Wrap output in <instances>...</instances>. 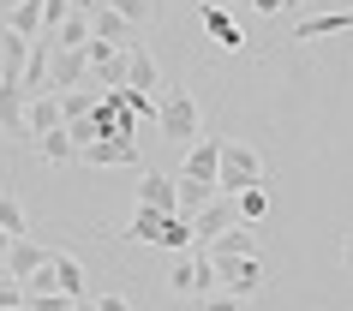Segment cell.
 Segmentation results:
<instances>
[{
    "instance_id": "7402d4cb",
    "label": "cell",
    "mask_w": 353,
    "mask_h": 311,
    "mask_svg": "<svg viewBox=\"0 0 353 311\" xmlns=\"http://www.w3.org/2000/svg\"><path fill=\"white\" fill-rule=\"evenodd\" d=\"M30 144H37V156H42V162H54V168L78 162V144L66 138V126H60V132H42V138H30Z\"/></svg>"
},
{
    "instance_id": "f35d334b",
    "label": "cell",
    "mask_w": 353,
    "mask_h": 311,
    "mask_svg": "<svg viewBox=\"0 0 353 311\" xmlns=\"http://www.w3.org/2000/svg\"><path fill=\"white\" fill-rule=\"evenodd\" d=\"M228 6H240V0H228Z\"/></svg>"
},
{
    "instance_id": "ba28073f",
    "label": "cell",
    "mask_w": 353,
    "mask_h": 311,
    "mask_svg": "<svg viewBox=\"0 0 353 311\" xmlns=\"http://www.w3.org/2000/svg\"><path fill=\"white\" fill-rule=\"evenodd\" d=\"M126 90H138V96H156V90H162V66H156V54H150L144 42L126 48Z\"/></svg>"
},
{
    "instance_id": "4316f807",
    "label": "cell",
    "mask_w": 353,
    "mask_h": 311,
    "mask_svg": "<svg viewBox=\"0 0 353 311\" xmlns=\"http://www.w3.org/2000/svg\"><path fill=\"white\" fill-rule=\"evenodd\" d=\"M0 234H6V239H24V234H30V216H24L19 198H6V192H0Z\"/></svg>"
},
{
    "instance_id": "4fadbf2b",
    "label": "cell",
    "mask_w": 353,
    "mask_h": 311,
    "mask_svg": "<svg viewBox=\"0 0 353 311\" xmlns=\"http://www.w3.org/2000/svg\"><path fill=\"white\" fill-rule=\"evenodd\" d=\"M204 30H210V42H216V48H228V54H234V48H245L240 24H234V12H228L222 0H210V6H204Z\"/></svg>"
},
{
    "instance_id": "ac0fdd59",
    "label": "cell",
    "mask_w": 353,
    "mask_h": 311,
    "mask_svg": "<svg viewBox=\"0 0 353 311\" xmlns=\"http://www.w3.org/2000/svg\"><path fill=\"white\" fill-rule=\"evenodd\" d=\"M24 126H30V138L60 132V96H30V102H24Z\"/></svg>"
},
{
    "instance_id": "836d02e7",
    "label": "cell",
    "mask_w": 353,
    "mask_h": 311,
    "mask_svg": "<svg viewBox=\"0 0 353 311\" xmlns=\"http://www.w3.org/2000/svg\"><path fill=\"white\" fill-rule=\"evenodd\" d=\"M245 6H252V12H263V19H276V12L288 6V0H245Z\"/></svg>"
},
{
    "instance_id": "d6a6232c",
    "label": "cell",
    "mask_w": 353,
    "mask_h": 311,
    "mask_svg": "<svg viewBox=\"0 0 353 311\" xmlns=\"http://www.w3.org/2000/svg\"><path fill=\"white\" fill-rule=\"evenodd\" d=\"M90 305L96 311H132V299H126V293H102V299H90Z\"/></svg>"
},
{
    "instance_id": "8fae6325",
    "label": "cell",
    "mask_w": 353,
    "mask_h": 311,
    "mask_svg": "<svg viewBox=\"0 0 353 311\" xmlns=\"http://www.w3.org/2000/svg\"><path fill=\"white\" fill-rule=\"evenodd\" d=\"M138 210L174 216V174H156V168H144V180H138Z\"/></svg>"
},
{
    "instance_id": "f1b7e54d",
    "label": "cell",
    "mask_w": 353,
    "mask_h": 311,
    "mask_svg": "<svg viewBox=\"0 0 353 311\" xmlns=\"http://www.w3.org/2000/svg\"><path fill=\"white\" fill-rule=\"evenodd\" d=\"M156 228H162V216H156V210H138V216L126 221V234H120V239H150V245H156Z\"/></svg>"
},
{
    "instance_id": "52a82bcc",
    "label": "cell",
    "mask_w": 353,
    "mask_h": 311,
    "mask_svg": "<svg viewBox=\"0 0 353 311\" xmlns=\"http://www.w3.org/2000/svg\"><path fill=\"white\" fill-rule=\"evenodd\" d=\"M48 257H54V245H42V239H30V234L12 239V245H6V281H19V288H24Z\"/></svg>"
},
{
    "instance_id": "f546056e",
    "label": "cell",
    "mask_w": 353,
    "mask_h": 311,
    "mask_svg": "<svg viewBox=\"0 0 353 311\" xmlns=\"http://www.w3.org/2000/svg\"><path fill=\"white\" fill-rule=\"evenodd\" d=\"M66 305H72L66 293H30L24 288V311H66Z\"/></svg>"
},
{
    "instance_id": "d590c367",
    "label": "cell",
    "mask_w": 353,
    "mask_h": 311,
    "mask_svg": "<svg viewBox=\"0 0 353 311\" xmlns=\"http://www.w3.org/2000/svg\"><path fill=\"white\" fill-rule=\"evenodd\" d=\"M66 311H96V305H90V299H72V305H66Z\"/></svg>"
},
{
    "instance_id": "484cf974",
    "label": "cell",
    "mask_w": 353,
    "mask_h": 311,
    "mask_svg": "<svg viewBox=\"0 0 353 311\" xmlns=\"http://www.w3.org/2000/svg\"><path fill=\"white\" fill-rule=\"evenodd\" d=\"M84 42H90V19H84V6H72L66 24L54 30V48H84Z\"/></svg>"
},
{
    "instance_id": "d6986e66",
    "label": "cell",
    "mask_w": 353,
    "mask_h": 311,
    "mask_svg": "<svg viewBox=\"0 0 353 311\" xmlns=\"http://www.w3.org/2000/svg\"><path fill=\"white\" fill-rule=\"evenodd\" d=\"M210 257H258V239H252V228H245V221H234L228 234H216Z\"/></svg>"
},
{
    "instance_id": "6da1fadb",
    "label": "cell",
    "mask_w": 353,
    "mask_h": 311,
    "mask_svg": "<svg viewBox=\"0 0 353 311\" xmlns=\"http://www.w3.org/2000/svg\"><path fill=\"white\" fill-rule=\"evenodd\" d=\"M156 132H162L174 150H192L204 138V132H198V96L162 84V90H156Z\"/></svg>"
},
{
    "instance_id": "4dcf8cb0",
    "label": "cell",
    "mask_w": 353,
    "mask_h": 311,
    "mask_svg": "<svg viewBox=\"0 0 353 311\" xmlns=\"http://www.w3.org/2000/svg\"><path fill=\"white\" fill-rule=\"evenodd\" d=\"M204 311H245V299H234V293H204Z\"/></svg>"
},
{
    "instance_id": "1f68e13d",
    "label": "cell",
    "mask_w": 353,
    "mask_h": 311,
    "mask_svg": "<svg viewBox=\"0 0 353 311\" xmlns=\"http://www.w3.org/2000/svg\"><path fill=\"white\" fill-rule=\"evenodd\" d=\"M24 305V288L19 281H0V311H19Z\"/></svg>"
},
{
    "instance_id": "44dd1931",
    "label": "cell",
    "mask_w": 353,
    "mask_h": 311,
    "mask_svg": "<svg viewBox=\"0 0 353 311\" xmlns=\"http://www.w3.org/2000/svg\"><path fill=\"white\" fill-rule=\"evenodd\" d=\"M6 30H12V37H24V42H37V30H42V0H19V6H12V12H6Z\"/></svg>"
},
{
    "instance_id": "8992f818",
    "label": "cell",
    "mask_w": 353,
    "mask_h": 311,
    "mask_svg": "<svg viewBox=\"0 0 353 311\" xmlns=\"http://www.w3.org/2000/svg\"><path fill=\"white\" fill-rule=\"evenodd\" d=\"M78 162L84 168H138V138H96V144L78 150Z\"/></svg>"
},
{
    "instance_id": "5bb4252c",
    "label": "cell",
    "mask_w": 353,
    "mask_h": 311,
    "mask_svg": "<svg viewBox=\"0 0 353 311\" xmlns=\"http://www.w3.org/2000/svg\"><path fill=\"white\" fill-rule=\"evenodd\" d=\"M216 162H222V138H198V144L186 150V180H204V185H216Z\"/></svg>"
},
{
    "instance_id": "9c48e42d",
    "label": "cell",
    "mask_w": 353,
    "mask_h": 311,
    "mask_svg": "<svg viewBox=\"0 0 353 311\" xmlns=\"http://www.w3.org/2000/svg\"><path fill=\"white\" fill-rule=\"evenodd\" d=\"M24 84H0V132L6 138H19V144H30V126H24Z\"/></svg>"
},
{
    "instance_id": "603a6c76",
    "label": "cell",
    "mask_w": 353,
    "mask_h": 311,
    "mask_svg": "<svg viewBox=\"0 0 353 311\" xmlns=\"http://www.w3.org/2000/svg\"><path fill=\"white\" fill-rule=\"evenodd\" d=\"M96 108H102V96H96V90H66V96H60V126H72V120H90Z\"/></svg>"
},
{
    "instance_id": "d4e9b609",
    "label": "cell",
    "mask_w": 353,
    "mask_h": 311,
    "mask_svg": "<svg viewBox=\"0 0 353 311\" xmlns=\"http://www.w3.org/2000/svg\"><path fill=\"white\" fill-rule=\"evenodd\" d=\"M114 19H126L132 30H144V24H156V0H102Z\"/></svg>"
},
{
    "instance_id": "ab89813d",
    "label": "cell",
    "mask_w": 353,
    "mask_h": 311,
    "mask_svg": "<svg viewBox=\"0 0 353 311\" xmlns=\"http://www.w3.org/2000/svg\"><path fill=\"white\" fill-rule=\"evenodd\" d=\"M204 6H210V0H204Z\"/></svg>"
},
{
    "instance_id": "74e56055",
    "label": "cell",
    "mask_w": 353,
    "mask_h": 311,
    "mask_svg": "<svg viewBox=\"0 0 353 311\" xmlns=\"http://www.w3.org/2000/svg\"><path fill=\"white\" fill-rule=\"evenodd\" d=\"M6 245H12V239H6V234H0V252H6Z\"/></svg>"
},
{
    "instance_id": "8d00e7d4",
    "label": "cell",
    "mask_w": 353,
    "mask_h": 311,
    "mask_svg": "<svg viewBox=\"0 0 353 311\" xmlns=\"http://www.w3.org/2000/svg\"><path fill=\"white\" fill-rule=\"evenodd\" d=\"M0 281H6V252H0Z\"/></svg>"
},
{
    "instance_id": "cb8c5ba5",
    "label": "cell",
    "mask_w": 353,
    "mask_h": 311,
    "mask_svg": "<svg viewBox=\"0 0 353 311\" xmlns=\"http://www.w3.org/2000/svg\"><path fill=\"white\" fill-rule=\"evenodd\" d=\"M192 239H198V234H192V221H186V216H162V228H156V245H168V252L186 257Z\"/></svg>"
},
{
    "instance_id": "7c38bea8",
    "label": "cell",
    "mask_w": 353,
    "mask_h": 311,
    "mask_svg": "<svg viewBox=\"0 0 353 311\" xmlns=\"http://www.w3.org/2000/svg\"><path fill=\"white\" fill-rule=\"evenodd\" d=\"M54 293H66V299H90V275H84V263H78L72 252H54Z\"/></svg>"
},
{
    "instance_id": "e0dca14e",
    "label": "cell",
    "mask_w": 353,
    "mask_h": 311,
    "mask_svg": "<svg viewBox=\"0 0 353 311\" xmlns=\"http://www.w3.org/2000/svg\"><path fill=\"white\" fill-rule=\"evenodd\" d=\"M216 198V185H204V180H186V174H180V180H174V216H198V210H204V203Z\"/></svg>"
},
{
    "instance_id": "5b68a950",
    "label": "cell",
    "mask_w": 353,
    "mask_h": 311,
    "mask_svg": "<svg viewBox=\"0 0 353 311\" xmlns=\"http://www.w3.org/2000/svg\"><path fill=\"white\" fill-rule=\"evenodd\" d=\"M84 19H90V42H108V48H120V54H126V48H138V30H132L126 19H114L102 0H90V6H84Z\"/></svg>"
},
{
    "instance_id": "60d3db41",
    "label": "cell",
    "mask_w": 353,
    "mask_h": 311,
    "mask_svg": "<svg viewBox=\"0 0 353 311\" xmlns=\"http://www.w3.org/2000/svg\"><path fill=\"white\" fill-rule=\"evenodd\" d=\"M19 311H24V305H19Z\"/></svg>"
},
{
    "instance_id": "ffe728a7",
    "label": "cell",
    "mask_w": 353,
    "mask_h": 311,
    "mask_svg": "<svg viewBox=\"0 0 353 311\" xmlns=\"http://www.w3.org/2000/svg\"><path fill=\"white\" fill-rule=\"evenodd\" d=\"M270 185H276V180L263 174V180L252 185V192H240V198H234V210H240V221H245V228H258V221L270 216Z\"/></svg>"
},
{
    "instance_id": "7a4b0ae2",
    "label": "cell",
    "mask_w": 353,
    "mask_h": 311,
    "mask_svg": "<svg viewBox=\"0 0 353 311\" xmlns=\"http://www.w3.org/2000/svg\"><path fill=\"white\" fill-rule=\"evenodd\" d=\"M263 174H270V168H263V156H258L252 144H234V138H222V162H216V192H222V198H240V192H252Z\"/></svg>"
},
{
    "instance_id": "9a60e30c",
    "label": "cell",
    "mask_w": 353,
    "mask_h": 311,
    "mask_svg": "<svg viewBox=\"0 0 353 311\" xmlns=\"http://www.w3.org/2000/svg\"><path fill=\"white\" fill-rule=\"evenodd\" d=\"M24 60H30V42L12 37V30L0 24V84H19V78H24Z\"/></svg>"
},
{
    "instance_id": "30bf717a",
    "label": "cell",
    "mask_w": 353,
    "mask_h": 311,
    "mask_svg": "<svg viewBox=\"0 0 353 311\" xmlns=\"http://www.w3.org/2000/svg\"><path fill=\"white\" fill-rule=\"evenodd\" d=\"M234 221H240V210H234V198H222V192H216V198H210L204 210L192 216V234H198V239H204V234L216 239V234H228Z\"/></svg>"
},
{
    "instance_id": "3957f363",
    "label": "cell",
    "mask_w": 353,
    "mask_h": 311,
    "mask_svg": "<svg viewBox=\"0 0 353 311\" xmlns=\"http://www.w3.org/2000/svg\"><path fill=\"white\" fill-rule=\"evenodd\" d=\"M216 263V288L234 293V299H252V293L263 288V263L258 257H210Z\"/></svg>"
},
{
    "instance_id": "e575fe53",
    "label": "cell",
    "mask_w": 353,
    "mask_h": 311,
    "mask_svg": "<svg viewBox=\"0 0 353 311\" xmlns=\"http://www.w3.org/2000/svg\"><path fill=\"white\" fill-rule=\"evenodd\" d=\"M341 270L353 275V234H341Z\"/></svg>"
},
{
    "instance_id": "277c9868",
    "label": "cell",
    "mask_w": 353,
    "mask_h": 311,
    "mask_svg": "<svg viewBox=\"0 0 353 311\" xmlns=\"http://www.w3.org/2000/svg\"><path fill=\"white\" fill-rule=\"evenodd\" d=\"M84 78H90V60H84V48H54V60H48V96L84 90Z\"/></svg>"
},
{
    "instance_id": "83f0119b",
    "label": "cell",
    "mask_w": 353,
    "mask_h": 311,
    "mask_svg": "<svg viewBox=\"0 0 353 311\" xmlns=\"http://www.w3.org/2000/svg\"><path fill=\"white\" fill-rule=\"evenodd\" d=\"M174 293H198V257H174V275H168Z\"/></svg>"
},
{
    "instance_id": "2e32d148",
    "label": "cell",
    "mask_w": 353,
    "mask_h": 311,
    "mask_svg": "<svg viewBox=\"0 0 353 311\" xmlns=\"http://www.w3.org/2000/svg\"><path fill=\"white\" fill-rule=\"evenodd\" d=\"M335 30H353V6H347V12H317V19H299V24H294V42H317V37H335Z\"/></svg>"
}]
</instances>
